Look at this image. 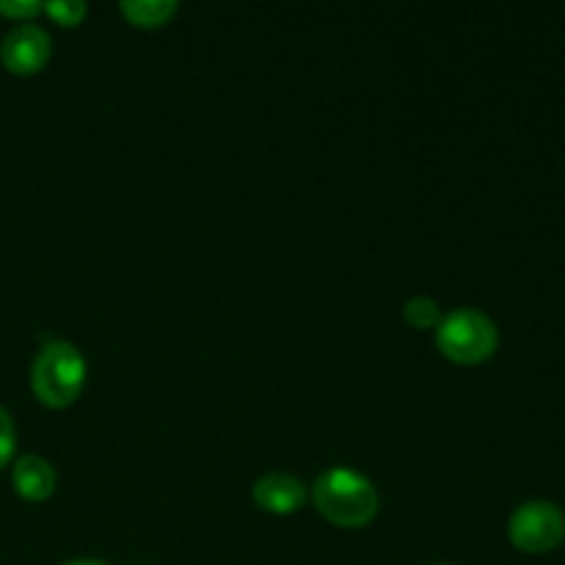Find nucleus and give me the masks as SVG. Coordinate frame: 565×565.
Listing matches in <instances>:
<instances>
[{
  "mask_svg": "<svg viewBox=\"0 0 565 565\" xmlns=\"http://www.w3.org/2000/svg\"><path fill=\"white\" fill-rule=\"evenodd\" d=\"M309 497L320 516L334 527H367L379 513V491L373 480L351 467H334L320 475Z\"/></svg>",
  "mask_w": 565,
  "mask_h": 565,
  "instance_id": "f257e3e1",
  "label": "nucleus"
},
{
  "mask_svg": "<svg viewBox=\"0 0 565 565\" xmlns=\"http://www.w3.org/2000/svg\"><path fill=\"white\" fill-rule=\"evenodd\" d=\"M86 359L72 342L50 340L31 364V390L47 408H70L86 386Z\"/></svg>",
  "mask_w": 565,
  "mask_h": 565,
  "instance_id": "f03ea898",
  "label": "nucleus"
},
{
  "mask_svg": "<svg viewBox=\"0 0 565 565\" xmlns=\"http://www.w3.org/2000/svg\"><path fill=\"white\" fill-rule=\"evenodd\" d=\"M436 348L445 359L461 367L489 362L500 348V329L486 312L472 307L452 309L441 315V323L436 326Z\"/></svg>",
  "mask_w": 565,
  "mask_h": 565,
  "instance_id": "7ed1b4c3",
  "label": "nucleus"
},
{
  "mask_svg": "<svg viewBox=\"0 0 565 565\" xmlns=\"http://www.w3.org/2000/svg\"><path fill=\"white\" fill-rule=\"evenodd\" d=\"M508 539L524 555H550L565 541V513L550 500H530L513 511Z\"/></svg>",
  "mask_w": 565,
  "mask_h": 565,
  "instance_id": "20e7f679",
  "label": "nucleus"
},
{
  "mask_svg": "<svg viewBox=\"0 0 565 565\" xmlns=\"http://www.w3.org/2000/svg\"><path fill=\"white\" fill-rule=\"evenodd\" d=\"M50 55H53L50 33L36 22H20L0 42V61L11 75H36L47 66Z\"/></svg>",
  "mask_w": 565,
  "mask_h": 565,
  "instance_id": "39448f33",
  "label": "nucleus"
},
{
  "mask_svg": "<svg viewBox=\"0 0 565 565\" xmlns=\"http://www.w3.org/2000/svg\"><path fill=\"white\" fill-rule=\"evenodd\" d=\"M254 502L257 508H263L265 513H274V516H292L303 508V502L309 500V491L296 475L290 472H268L254 483L252 489Z\"/></svg>",
  "mask_w": 565,
  "mask_h": 565,
  "instance_id": "423d86ee",
  "label": "nucleus"
},
{
  "mask_svg": "<svg viewBox=\"0 0 565 565\" xmlns=\"http://www.w3.org/2000/svg\"><path fill=\"white\" fill-rule=\"evenodd\" d=\"M11 483L14 491L28 502H44L55 494L58 486V475H55L53 463L42 456H22L14 461L11 469Z\"/></svg>",
  "mask_w": 565,
  "mask_h": 565,
  "instance_id": "0eeeda50",
  "label": "nucleus"
},
{
  "mask_svg": "<svg viewBox=\"0 0 565 565\" xmlns=\"http://www.w3.org/2000/svg\"><path fill=\"white\" fill-rule=\"evenodd\" d=\"M121 17L136 28H163L174 20L180 3L174 0H125L119 3Z\"/></svg>",
  "mask_w": 565,
  "mask_h": 565,
  "instance_id": "6e6552de",
  "label": "nucleus"
},
{
  "mask_svg": "<svg viewBox=\"0 0 565 565\" xmlns=\"http://www.w3.org/2000/svg\"><path fill=\"white\" fill-rule=\"evenodd\" d=\"M403 318L412 329L430 331L441 323V307L430 296H414L403 303Z\"/></svg>",
  "mask_w": 565,
  "mask_h": 565,
  "instance_id": "1a4fd4ad",
  "label": "nucleus"
},
{
  "mask_svg": "<svg viewBox=\"0 0 565 565\" xmlns=\"http://www.w3.org/2000/svg\"><path fill=\"white\" fill-rule=\"evenodd\" d=\"M42 11H47L53 17V22L64 28H75L86 20L88 6L81 3V0H55V3H44Z\"/></svg>",
  "mask_w": 565,
  "mask_h": 565,
  "instance_id": "9d476101",
  "label": "nucleus"
},
{
  "mask_svg": "<svg viewBox=\"0 0 565 565\" xmlns=\"http://www.w3.org/2000/svg\"><path fill=\"white\" fill-rule=\"evenodd\" d=\"M44 3H33V0H0V14L9 17V20L20 22H31L33 17L42 14Z\"/></svg>",
  "mask_w": 565,
  "mask_h": 565,
  "instance_id": "9b49d317",
  "label": "nucleus"
},
{
  "mask_svg": "<svg viewBox=\"0 0 565 565\" xmlns=\"http://www.w3.org/2000/svg\"><path fill=\"white\" fill-rule=\"evenodd\" d=\"M14 450H17L14 423H11L9 412L0 406V469H3L6 463H11V458H14Z\"/></svg>",
  "mask_w": 565,
  "mask_h": 565,
  "instance_id": "f8f14e48",
  "label": "nucleus"
},
{
  "mask_svg": "<svg viewBox=\"0 0 565 565\" xmlns=\"http://www.w3.org/2000/svg\"><path fill=\"white\" fill-rule=\"evenodd\" d=\"M61 565H108V563L94 561V557H77V561H66V563H61Z\"/></svg>",
  "mask_w": 565,
  "mask_h": 565,
  "instance_id": "ddd939ff",
  "label": "nucleus"
},
{
  "mask_svg": "<svg viewBox=\"0 0 565 565\" xmlns=\"http://www.w3.org/2000/svg\"><path fill=\"white\" fill-rule=\"evenodd\" d=\"M436 565H450V563H436Z\"/></svg>",
  "mask_w": 565,
  "mask_h": 565,
  "instance_id": "4468645a",
  "label": "nucleus"
}]
</instances>
